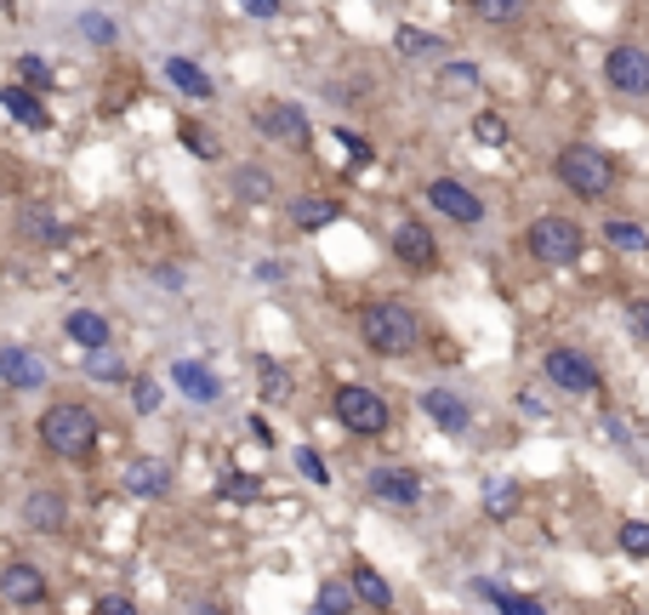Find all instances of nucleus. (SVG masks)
Returning <instances> with one entry per match:
<instances>
[{
    "label": "nucleus",
    "instance_id": "obj_6",
    "mask_svg": "<svg viewBox=\"0 0 649 615\" xmlns=\"http://www.w3.org/2000/svg\"><path fill=\"white\" fill-rule=\"evenodd\" d=\"M46 599H52V587H46L40 564H29V558L0 564V604H12V610H40Z\"/></svg>",
    "mask_w": 649,
    "mask_h": 615
},
{
    "label": "nucleus",
    "instance_id": "obj_14",
    "mask_svg": "<svg viewBox=\"0 0 649 615\" xmlns=\"http://www.w3.org/2000/svg\"><path fill=\"white\" fill-rule=\"evenodd\" d=\"M0 109H7L17 125H29V132H46V125H52V109H46V97L29 92V86H17V81L0 86Z\"/></svg>",
    "mask_w": 649,
    "mask_h": 615
},
{
    "label": "nucleus",
    "instance_id": "obj_36",
    "mask_svg": "<svg viewBox=\"0 0 649 615\" xmlns=\"http://www.w3.org/2000/svg\"><path fill=\"white\" fill-rule=\"evenodd\" d=\"M91 615H143V610H137V604H132L126 593H103V599H97V610H91Z\"/></svg>",
    "mask_w": 649,
    "mask_h": 615
},
{
    "label": "nucleus",
    "instance_id": "obj_21",
    "mask_svg": "<svg viewBox=\"0 0 649 615\" xmlns=\"http://www.w3.org/2000/svg\"><path fill=\"white\" fill-rule=\"evenodd\" d=\"M342 217V200H331V194H296L291 200V222L303 228V234H319V228H331Z\"/></svg>",
    "mask_w": 649,
    "mask_h": 615
},
{
    "label": "nucleus",
    "instance_id": "obj_10",
    "mask_svg": "<svg viewBox=\"0 0 649 615\" xmlns=\"http://www.w3.org/2000/svg\"><path fill=\"white\" fill-rule=\"evenodd\" d=\"M428 200H433L439 217H451V222H462V228L485 222V200L473 194L467 183H456V177H433V183H428Z\"/></svg>",
    "mask_w": 649,
    "mask_h": 615
},
{
    "label": "nucleus",
    "instance_id": "obj_9",
    "mask_svg": "<svg viewBox=\"0 0 649 615\" xmlns=\"http://www.w3.org/2000/svg\"><path fill=\"white\" fill-rule=\"evenodd\" d=\"M388 245H393V256H399V263H405L411 274H433V268H439V240H433V228L416 222V217L399 222Z\"/></svg>",
    "mask_w": 649,
    "mask_h": 615
},
{
    "label": "nucleus",
    "instance_id": "obj_8",
    "mask_svg": "<svg viewBox=\"0 0 649 615\" xmlns=\"http://www.w3.org/2000/svg\"><path fill=\"white\" fill-rule=\"evenodd\" d=\"M604 81L621 97H649V51L644 46H610L604 51Z\"/></svg>",
    "mask_w": 649,
    "mask_h": 615
},
{
    "label": "nucleus",
    "instance_id": "obj_17",
    "mask_svg": "<svg viewBox=\"0 0 649 615\" xmlns=\"http://www.w3.org/2000/svg\"><path fill=\"white\" fill-rule=\"evenodd\" d=\"M23 524L40 530V535H58L69 524V502L58 491H29V496H23Z\"/></svg>",
    "mask_w": 649,
    "mask_h": 615
},
{
    "label": "nucleus",
    "instance_id": "obj_26",
    "mask_svg": "<svg viewBox=\"0 0 649 615\" xmlns=\"http://www.w3.org/2000/svg\"><path fill=\"white\" fill-rule=\"evenodd\" d=\"M473 593L479 599H490L502 615H547L541 610V599H524V593H507V587H495V581H473Z\"/></svg>",
    "mask_w": 649,
    "mask_h": 615
},
{
    "label": "nucleus",
    "instance_id": "obj_29",
    "mask_svg": "<svg viewBox=\"0 0 649 615\" xmlns=\"http://www.w3.org/2000/svg\"><path fill=\"white\" fill-rule=\"evenodd\" d=\"M17 86H29V92H46V86H52V69H46V58L23 51V58H17Z\"/></svg>",
    "mask_w": 649,
    "mask_h": 615
},
{
    "label": "nucleus",
    "instance_id": "obj_5",
    "mask_svg": "<svg viewBox=\"0 0 649 615\" xmlns=\"http://www.w3.org/2000/svg\"><path fill=\"white\" fill-rule=\"evenodd\" d=\"M331 410H336V422H342L347 433H359V439H377V433L393 427L388 399H382L377 388H365V382H342L336 399H331Z\"/></svg>",
    "mask_w": 649,
    "mask_h": 615
},
{
    "label": "nucleus",
    "instance_id": "obj_19",
    "mask_svg": "<svg viewBox=\"0 0 649 615\" xmlns=\"http://www.w3.org/2000/svg\"><path fill=\"white\" fill-rule=\"evenodd\" d=\"M126 491L143 496V502H160L171 491V468H166L160 456H137L132 468H126Z\"/></svg>",
    "mask_w": 649,
    "mask_h": 615
},
{
    "label": "nucleus",
    "instance_id": "obj_39",
    "mask_svg": "<svg viewBox=\"0 0 649 615\" xmlns=\"http://www.w3.org/2000/svg\"><path fill=\"white\" fill-rule=\"evenodd\" d=\"M513 502H518V491H513V484H495V491H490V512H495V519H507V512H513Z\"/></svg>",
    "mask_w": 649,
    "mask_h": 615
},
{
    "label": "nucleus",
    "instance_id": "obj_13",
    "mask_svg": "<svg viewBox=\"0 0 649 615\" xmlns=\"http://www.w3.org/2000/svg\"><path fill=\"white\" fill-rule=\"evenodd\" d=\"M0 382L7 388H17V394H35V388H46V359L40 353H29V348H0Z\"/></svg>",
    "mask_w": 649,
    "mask_h": 615
},
{
    "label": "nucleus",
    "instance_id": "obj_32",
    "mask_svg": "<svg viewBox=\"0 0 649 615\" xmlns=\"http://www.w3.org/2000/svg\"><path fill=\"white\" fill-rule=\"evenodd\" d=\"M336 148H342L354 166H370V160H377V154H370V143H365L359 132H342V125H336Z\"/></svg>",
    "mask_w": 649,
    "mask_h": 615
},
{
    "label": "nucleus",
    "instance_id": "obj_11",
    "mask_svg": "<svg viewBox=\"0 0 649 615\" xmlns=\"http://www.w3.org/2000/svg\"><path fill=\"white\" fill-rule=\"evenodd\" d=\"M421 417H428L439 433H451V439H462V433L473 427V405L451 388H428L421 394Z\"/></svg>",
    "mask_w": 649,
    "mask_h": 615
},
{
    "label": "nucleus",
    "instance_id": "obj_18",
    "mask_svg": "<svg viewBox=\"0 0 649 615\" xmlns=\"http://www.w3.org/2000/svg\"><path fill=\"white\" fill-rule=\"evenodd\" d=\"M63 337L74 342V348H86V353H97V348H109V319L97 314V308H69V319H63Z\"/></svg>",
    "mask_w": 649,
    "mask_h": 615
},
{
    "label": "nucleus",
    "instance_id": "obj_34",
    "mask_svg": "<svg viewBox=\"0 0 649 615\" xmlns=\"http://www.w3.org/2000/svg\"><path fill=\"white\" fill-rule=\"evenodd\" d=\"M132 405L143 410V417H148V410H160V382L155 376H137L132 382Z\"/></svg>",
    "mask_w": 649,
    "mask_h": 615
},
{
    "label": "nucleus",
    "instance_id": "obj_1",
    "mask_svg": "<svg viewBox=\"0 0 649 615\" xmlns=\"http://www.w3.org/2000/svg\"><path fill=\"white\" fill-rule=\"evenodd\" d=\"M421 319H416V308L411 302H365L359 308V342L370 348V353H382V359H405V353H416L421 348Z\"/></svg>",
    "mask_w": 649,
    "mask_h": 615
},
{
    "label": "nucleus",
    "instance_id": "obj_22",
    "mask_svg": "<svg viewBox=\"0 0 649 615\" xmlns=\"http://www.w3.org/2000/svg\"><path fill=\"white\" fill-rule=\"evenodd\" d=\"M166 81L177 86L183 97H194V102H211V97H217V81H211V74L199 69L194 58H166Z\"/></svg>",
    "mask_w": 649,
    "mask_h": 615
},
{
    "label": "nucleus",
    "instance_id": "obj_35",
    "mask_svg": "<svg viewBox=\"0 0 649 615\" xmlns=\"http://www.w3.org/2000/svg\"><path fill=\"white\" fill-rule=\"evenodd\" d=\"M296 468H303V479H308V484H331V473H324V461H319V450H308V445H303V450H296Z\"/></svg>",
    "mask_w": 649,
    "mask_h": 615
},
{
    "label": "nucleus",
    "instance_id": "obj_33",
    "mask_svg": "<svg viewBox=\"0 0 649 615\" xmlns=\"http://www.w3.org/2000/svg\"><path fill=\"white\" fill-rule=\"evenodd\" d=\"M91 376H103V382H126V365H120V353L97 348V353H91Z\"/></svg>",
    "mask_w": 649,
    "mask_h": 615
},
{
    "label": "nucleus",
    "instance_id": "obj_15",
    "mask_svg": "<svg viewBox=\"0 0 649 615\" xmlns=\"http://www.w3.org/2000/svg\"><path fill=\"white\" fill-rule=\"evenodd\" d=\"M171 382H177L183 399H194V405H217L222 399V376L211 365H199V359H177V365H171Z\"/></svg>",
    "mask_w": 649,
    "mask_h": 615
},
{
    "label": "nucleus",
    "instance_id": "obj_12",
    "mask_svg": "<svg viewBox=\"0 0 649 615\" xmlns=\"http://www.w3.org/2000/svg\"><path fill=\"white\" fill-rule=\"evenodd\" d=\"M257 125H262L273 143H291V148H303V143H308V114L296 109V102H285V97L262 102V109H257Z\"/></svg>",
    "mask_w": 649,
    "mask_h": 615
},
{
    "label": "nucleus",
    "instance_id": "obj_7",
    "mask_svg": "<svg viewBox=\"0 0 649 615\" xmlns=\"http://www.w3.org/2000/svg\"><path fill=\"white\" fill-rule=\"evenodd\" d=\"M541 376L553 382L559 394H592L598 388V365H592L587 353H576V348H547Z\"/></svg>",
    "mask_w": 649,
    "mask_h": 615
},
{
    "label": "nucleus",
    "instance_id": "obj_2",
    "mask_svg": "<svg viewBox=\"0 0 649 615\" xmlns=\"http://www.w3.org/2000/svg\"><path fill=\"white\" fill-rule=\"evenodd\" d=\"M40 445L52 450V456H63V461H86L91 450H97V417H91V405H81V399H58V405H46L40 410Z\"/></svg>",
    "mask_w": 649,
    "mask_h": 615
},
{
    "label": "nucleus",
    "instance_id": "obj_41",
    "mask_svg": "<svg viewBox=\"0 0 649 615\" xmlns=\"http://www.w3.org/2000/svg\"><path fill=\"white\" fill-rule=\"evenodd\" d=\"M240 7L252 12V17H280V7H285V0H240Z\"/></svg>",
    "mask_w": 649,
    "mask_h": 615
},
{
    "label": "nucleus",
    "instance_id": "obj_38",
    "mask_svg": "<svg viewBox=\"0 0 649 615\" xmlns=\"http://www.w3.org/2000/svg\"><path fill=\"white\" fill-rule=\"evenodd\" d=\"M262 394L268 399H285V371L273 365V359H262Z\"/></svg>",
    "mask_w": 649,
    "mask_h": 615
},
{
    "label": "nucleus",
    "instance_id": "obj_37",
    "mask_svg": "<svg viewBox=\"0 0 649 615\" xmlns=\"http://www.w3.org/2000/svg\"><path fill=\"white\" fill-rule=\"evenodd\" d=\"M473 137H485V143H502V137H507V125L495 120V114H473Z\"/></svg>",
    "mask_w": 649,
    "mask_h": 615
},
{
    "label": "nucleus",
    "instance_id": "obj_30",
    "mask_svg": "<svg viewBox=\"0 0 649 615\" xmlns=\"http://www.w3.org/2000/svg\"><path fill=\"white\" fill-rule=\"evenodd\" d=\"M347 604H354V593H347L342 581H324L319 599H314V615H347Z\"/></svg>",
    "mask_w": 649,
    "mask_h": 615
},
{
    "label": "nucleus",
    "instance_id": "obj_4",
    "mask_svg": "<svg viewBox=\"0 0 649 615\" xmlns=\"http://www.w3.org/2000/svg\"><path fill=\"white\" fill-rule=\"evenodd\" d=\"M524 251L547 268H570V263H581V251H587V228L570 222V217H536L524 228Z\"/></svg>",
    "mask_w": 649,
    "mask_h": 615
},
{
    "label": "nucleus",
    "instance_id": "obj_25",
    "mask_svg": "<svg viewBox=\"0 0 649 615\" xmlns=\"http://www.w3.org/2000/svg\"><path fill=\"white\" fill-rule=\"evenodd\" d=\"M604 245L627 251V256H644V251H649V228L633 222V217H610V222H604Z\"/></svg>",
    "mask_w": 649,
    "mask_h": 615
},
{
    "label": "nucleus",
    "instance_id": "obj_3",
    "mask_svg": "<svg viewBox=\"0 0 649 615\" xmlns=\"http://www.w3.org/2000/svg\"><path fill=\"white\" fill-rule=\"evenodd\" d=\"M553 177L576 200H604L615 189V160H610L604 148H592V143H564L553 154Z\"/></svg>",
    "mask_w": 649,
    "mask_h": 615
},
{
    "label": "nucleus",
    "instance_id": "obj_16",
    "mask_svg": "<svg viewBox=\"0 0 649 615\" xmlns=\"http://www.w3.org/2000/svg\"><path fill=\"white\" fill-rule=\"evenodd\" d=\"M370 496L393 502V507H416L421 502V479L411 468H370Z\"/></svg>",
    "mask_w": 649,
    "mask_h": 615
},
{
    "label": "nucleus",
    "instance_id": "obj_27",
    "mask_svg": "<svg viewBox=\"0 0 649 615\" xmlns=\"http://www.w3.org/2000/svg\"><path fill=\"white\" fill-rule=\"evenodd\" d=\"M467 7L479 23H490V29H507V23H518L530 12V0H467Z\"/></svg>",
    "mask_w": 649,
    "mask_h": 615
},
{
    "label": "nucleus",
    "instance_id": "obj_20",
    "mask_svg": "<svg viewBox=\"0 0 649 615\" xmlns=\"http://www.w3.org/2000/svg\"><path fill=\"white\" fill-rule=\"evenodd\" d=\"M347 593H354L365 610H393V587L382 581V570H377V564H354V570H347Z\"/></svg>",
    "mask_w": 649,
    "mask_h": 615
},
{
    "label": "nucleus",
    "instance_id": "obj_28",
    "mask_svg": "<svg viewBox=\"0 0 649 615\" xmlns=\"http://www.w3.org/2000/svg\"><path fill=\"white\" fill-rule=\"evenodd\" d=\"M615 542H621V553H627V558H649V519H621Z\"/></svg>",
    "mask_w": 649,
    "mask_h": 615
},
{
    "label": "nucleus",
    "instance_id": "obj_42",
    "mask_svg": "<svg viewBox=\"0 0 649 615\" xmlns=\"http://www.w3.org/2000/svg\"><path fill=\"white\" fill-rule=\"evenodd\" d=\"M633 337L649 342V302H633Z\"/></svg>",
    "mask_w": 649,
    "mask_h": 615
},
{
    "label": "nucleus",
    "instance_id": "obj_40",
    "mask_svg": "<svg viewBox=\"0 0 649 615\" xmlns=\"http://www.w3.org/2000/svg\"><path fill=\"white\" fill-rule=\"evenodd\" d=\"M444 81H451V86H479V69H473V63H451V69H444Z\"/></svg>",
    "mask_w": 649,
    "mask_h": 615
},
{
    "label": "nucleus",
    "instance_id": "obj_23",
    "mask_svg": "<svg viewBox=\"0 0 649 615\" xmlns=\"http://www.w3.org/2000/svg\"><path fill=\"white\" fill-rule=\"evenodd\" d=\"M234 200L268 205V200H280V183H273V171H262V166H240L234 171Z\"/></svg>",
    "mask_w": 649,
    "mask_h": 615
},
{
    "label": "nucleus",
    "instance_id": "obj_24",
    "mask_svg": "<svg viewBox=\"0 0 649 615\" xmlns=\"http://www.w3.org/2000/svg\"><path fill=\"white\" fill-rule=\"evenodd\" d=\"M393 51H399L405 63H421V58H439L444 40L428 35V29H411V23H399V29H393Z\"/></svg>",
    "mask_w": 649,
    "mask_h": 615
},
{
    "label": "nucleus",
    "instance_id": "obj_31",
    "mask_svg": "<svg viewBox=\"0 0 649 615\" xmlns=\"http://www.w3.org/2000/svg\"><path fill=\"white\" fill-rule=\"evenodd\" d=\"M81 35H86L91 46H114V40H120L114 17H103V12H81Z\"/></svg>",
    "mask_w": 649,
    "mask_h": 615
}]
</instances>
